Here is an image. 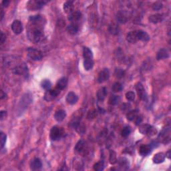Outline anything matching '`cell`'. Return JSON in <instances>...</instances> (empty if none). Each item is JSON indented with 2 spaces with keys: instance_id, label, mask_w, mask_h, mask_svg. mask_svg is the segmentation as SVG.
Wrapping results in <instances>:
<instances>
[{
  "instance_id": "cell-12",
  "label": "cell",
  "mask_w": 171,
  "mask_h": 171,
  "mask_svg": "<svg viewBox=\"0 0 171 171\" xmlns=\"http://www.w3.org/2000/svg\"><path fill=\"white\" fill-rule=\"evenodd\" d=\"M136 34H137L138 41L140 40L142 42H148L150 40V36L146 31L143 30H136Z\"/></svg>"
},
{
  "instance_id": "cell-46",
  "label": "cell",
  "mask_w": 171,
  "mask_h": 171,
  "mask_svg": "<svg viewBox=\"0 0 171 171\" xmlns=\"http://www.w3.org/2000/svg\"><path fill=\"white\" fill-rule=\"evenodd\" d=\"M6 116V112L4 111H1V120H3Z\"/></svg>"
},
{
  "instance_id": "cell-44",
  "label": "cell",
  "mask_w": 171,
  "mask_h": 171,
  "mask_svg": "<svg viewBox=\"0 0 171 171\" xmlns=\"http://www.w3.org/2000/svg\"><path fill=\"white\" fill-rule=\"evenodd\" d=\"M135 123H136V125H140V124L142 123V122H143V118L140 116H137V117L135 118Z\"/></svg>"
},
{
  "instance_id": "cell-25",
  "label": "cell",
  "mask_w": 171,
  "mask_h": 171,
  "mask_svg": "<svg viewBox=\"0 0 171 171\" xmlns=\"http://www.w3.org/2000/svg\"><path fill=\"white\" fill-rule=\"evenodd\" d=\"M74 2L72 1H68L64 3L63 8L65 13L70 14L74 11Z\"/></svg>"
},
{
  "instance_id": "cell-23",
  "label": "cell",
  "mask_w": 171,
  "mask_h": 171,
  "mask_svg": "<svg viewBox=\"0 0 171 171\" xmlns=\"http://www.w3.org/2000/svg\"><path fill=\"white\" fill-rule=\"evenodd\" d=\"M68 85V79L66 77H62L57 82L56 88H58L60 90L65 89Z\"/></svg>"
},
{
  "instance_id": "cell-29",
  "label": "cell",
  "mask_w": 171,
  "mask_h": 171,
  "mask_svg": "<svg viewBox=\"0 0 171 171\" xmlns=\"http://www.w3.org/2000/svg\"><path fill=\"white\" fill-rule=\"evenodd\" d=\"M79 31V27L77 24H71L67 27V31L70 35L76 34Z\"/></svg>"
},
{
  "instance_id": "cell-35",
  "label": "cell",
  "mask_w": 171,
  "mask_h": 171,
  "mask_svg": "<svg viewBox=\"0 0 171 171\" xmlns=\"http://www.w3.org/2000/svg\"><path fill=\"white\" fill-rule=\"evenodd\" d=\"M110 163L111 164H114L117 163V157H116V153L114 150H111L110 152V158H109Z\"/></svg>"
},
{
  "instance_id": "cell-26",
  "label": "cell",
  "mask_w": 171,
  "mask_h": 171,
  "mask_svg": "<svg viewBox=\"0 0 171 171\" xmlns=\"http://www.w3.org/2000/svg\"><path fill=\"white\" fill-rule=\"evenodd\" d=\"M118 164H119V167H120L121 169L122 170H127L129 167V162L128 161V159L124 158V157H121L119 158V160L118 161Z\"/></svg>"
},
{
  "instance_id": "cell-2",
  "label": "cell",
  "mask_w": 171,
  "mask_h": 171,
  "mask_svg": "<svg viewBox=\"0 0 171 171\" xmlns=\"http://www.w3.org/2000/svg\"><path fill=\"white\" fill-rule=\"evenodd\" d=\"M65 131L62 128L57 126H53L50 130V137L52 140L56 141L62 138L64 136Z\"/></svg>"
},
{
  "instance_id": "cell-9",
  "label": "cell",
  "mask_w": 171,
  "mask_h": 171,
  "mask_svg": "<svg viewBox=\"0 0 171 171\" xmlns=\"http://www.w3.org/2000/svg\"><path fill=\"white\" fill-rule=\"evenodd\" d=\"M110 78V72L108 68H104L98 74L97 82L99 84L105 82Z\"/></svg>"
},
{
  "instance_id": "cell-3",
  "label": "cell",
  "mask_w": 171,
  "mask_h": 171,
  "mask_svg": "<svg viewBox=\"0 0 171 171\" xmlns=\"http://www.w3.org/2000/svg\"><path fill=\"white\" fill-rule=\"evenodd\" d=\"M28 56L33 61H41L43 58L42 52L34 48H29L28 49Z\"/></svg>"
},
{
  "instance_id": "cell-38",
  "label": "cell",
  "mask_w": 171,
  "mask_h": 171,
  "mask_svg": "<svg viewBox=\"0 0 171 171\" xmlns=\"http://www.w3.org/2000/svg\"><path fill=\"white\" fill-rule=\"evenodd\" d=\"M123 86L120 82H116L114 84V85L112 86V90L114 92H119L122 90Z\"/></svg>"
},
{
  "instance_id": "cell-49",
  "label": "cell",
  "mask_w": 171,
  "mask_h": 171,
  "mask_svg": "<svg viewBox=\"0 0 171 171\" xmlns=\"http://www.w3.org/2000/svg\"><path fill=\"white\" fill-rule=\"evenodd\" d=\"M165 156L167 158H169V159H170V150H169L167 153H166V155H165Z\"/></svg>"
},
{
  "instance_id": "cell-18",
  "label": "cell",
  "mask_w": 171,
  "mask_h": 171,
  "mask_svg": "<svg viewBox=\"0 0 171 171\" xmlns=\"http://www.w3.org/2000/svg\"><path fill=\"white\" fill-rule=\"evenodd\" d=\"M152 146L149 144V145H142L140 149H139V153L143 156H146L149 155L152 150Z\"/></svg>"
},
{
  "instance_id": "cell-1",
  "label": "cell",
  "mask_w": 171,
  "mask_h": 171,
  "mask_svg": "<svg viewBox=\"0 0 171 171\" xmlns=\"http://www.w3.org/2000/svg\"><path fill=\"white\" fill-rule=\"evenodd\" d=\"M45 19L42 16H31L29 18V25L27 31L28 39L34 43H40L45 39L43 26Z\"/></svg>"
},
{
  "instance_id": "cell-20",
  "label": "cell",
  "mask_w": 171,
  "mask_h": 171,
  "mask_svg": "<svg viewBox=\"0 0 171 171\" xmlns=\"http://www.w3.org/2000/svg\"><path fill=\"white\" fill-rule=\"evenodd\" d=\"M81 17H82V13H81L80 11H73V12L71 13L70 14H69L68 19L69 22H75L80 19Z\"/></svg>"
},
{
  "instance_id": "cell-43",
  "label": "cell",
  "mask_w": 171,
  "mask_h": 171,
  "mask_svg": "<svg viewBox=\"0 0 171 171\" xmlns=\"http://www.w3.org/2000/svg\"><path fill=\"white\" fill-rule=\"evenodd\" d=\"M96 111H92L88 112V116H87V118H88V119L91 120V119H93V118H94L96 117Z\"/></svg>"
},
{
  "instance_id": "cell-14",
  "label": "cell",
  "mask_w": 171,
  "mask_h": 171,
  "mask_svg": "<svg viewBox=\"0 0 171 171\" xmlns=\"http://www.w3.org/2000/svg\"><path fill=\"white\" fill-rule=\"evenodd\" d=\"M128 16L125 11H120L116 14V20L120 24H124L128 22Z\"/></svg>"
},
{
  "instance_id": "cell-48",
  "label": "cell",
  "mask_w": 171,
  "mask_h": 171,
  "mask_svg": "<svg viewBox=\"0 0 171 171\" xmlns=\"http://www.w3.org/2000/svg\"><path fill=\"white\" fill-rule=\"evenodd\" d=\"M5 97H6V94H5V93H4V91L1 90V95H0V98H1V99H4V98H5Z\"/></svg>"
},
{
  "instance_id": "cell-17",
  "label": "cell",
  "mask_w": 171,
  "mask_h": 171,
  "mask_svg": "<svg viewBox=\"0 0 171 171\" xmlns=\"http://www.w3.org/2000/svg\"><path fill=\"white\" fill-rule=\"evenodd\" d=\"M66 102L69 104L73 105V104H76L78 100V96L73 92H70L66 96Z\"/></svg>"
},
{
  "instance_id": "cell-36",
  "label": "cell",
  "mask_w": 171,
  "mask_h": 171,
  "mask_svg": "<svg viewBox=\"0 0 171 171\" xmlns=\"http://www.w3.org/2000/svg\"><path fill=\"white\" fill-rule=\"evenodd\" d=\"M114 75L116 77L118 78V79H120V78H122L124 76H125V71H124L123 69L116 68L115 69Z\"/></svg>"
},
{
  "instance_id": "cell-16",
  "label": "cell",
  "mask_w": 171,
  "mask_h": 171,
  "mask_svg": "<svg viewBox=\"0 0 171 171\" xmlns=\"http://www.w3.org/2000/svg\"><path fill=\"white\" fill-rule=\"evenodd\" d=\"M170 56L169 52L167 49L163 48L159 50V51L157 52V54H156V60H162L164 59L169 58Z\"/></svg>"
},
{
  "instance_id": "cell-13",
  "label": "cell",
  "mask_w": 171,
  "mask_h": 171,
  "mask_svg": "<svg viewBox=\"0 0 171 171\" xmlns=\"http://www.w3.org/2000/svg\"><path fill=\"white\" fill-rule=\"evenodd\" d=\"M42 163L38 158H34L30 163V169L32 170H39L42 169Z\"/></svg>"
},
{
  "instance_id": "cell-28",
  "label": "cell",
  "mask_w": 171,
  "mask_h": 171,
  "mask_svg": "<svg viewBox=\"0 0 171 171\" xmlns=\"http://www.w3.org/2000/svg\"><path fill=\"white\" fill-rule=\"evenodd\" d=\"M126 40L131 43H135L138 42L136 30L130 31L126 36Z\"/></svg>"
},
{
  "instance_id": "cell-24",
  "label": "cell",
  "mask_w": 171,
  "mask_h": 171,
  "mask_svg": "<svg viewBox=\"0 0 171 171\" xmlns=\"http://www.w3.org/2000/svg\"><path fill=\"white\" fill-rule=\"evenodd\" d=\"M165 155L163 152H158L157 154H156L154 157L152 158L153 163L155 164H161L163 163L165 160Z\"/></svg>"
},
{
  "instance_id": "cell-8",
  "label": "cell",
  "mask_w": 171,
  "mask_h": 171,
  "mask_svg": "<svg viewBox=\"0 0 171 171\" xmlns=\"http://www.w3.org/2000/svg\"><path fill=\"white\" fill-rule=\"evenodd\" d=\"M136 90H137V94L138 96V97L140 98L142 100L145 101L147 99V94L145 91V89H144L143 85L141 83L138 82L136 84Z\"/></svg>"
},
{
  "instance_id": "cell-32",
  "label": "cell",
  "mask_w": 171,
  "mask_h": 171,
  "mask_svg": "<svg viewBox=\"0 0 171 171\" xmlns=\"http://www.w3.org/2000/svg\"><path fill=\"white\" fill-rule=\"evenodd\" d=\"M138 115V110H133L127 113L126 114V118L127 120L129 121H133L135 120V118L137 117Z\"/></svg>"
},
{
  "instance_id": "cell-5",
  "label": "cell",
  "mask_w": 171,
  "mask_h": 171,
  "mask_svg": "<svg viewBox=\"0 0 171 171\" xmlns=\"http://www.w3.org/2000/svg\"><path fill=\"white\" fill-rule=\"evenodd\" d=\"M61 90L58 88H56L54 90H46V93L44 94V100L47 102H51V101L54 100L57 96L60 93Z\"/></svg>"
},
{
  "instance_id": "cell-41",
  "label": "cell",
  "mask_w": 171,
  "mask_h": 171,
  "mask_svg": "<svg viewBox=\"0 0 171 171\" xmlns=\"http://www.w3.org/2000/svg\"><path fill=\"white\" fill-rule=\"evenodd\" d=\"M0 138H1V148L3 149L5 146V143H6V134H4L3 132H1V133H0Z\"/></svg>"
},
{
  "instance_id": "cell-31",
  "label": "cell",
  "mask_w": 171,
  "mask_h": 171,
  "mask_svg": "<svg viewBox=\"0 0 171 171\" xmlns=\"http://www.w3.org/2000/svg\"><path fill=\"white\" fill-rule=\"evenodd\" d=\"M83 56L84 59H93V54L90 49L88 47H84Z\"/></svg>"
},
{
  "instance_id": "cell-21",
  "label": "cell",
  "mask_w": 171,
  "mask_h": 171,
  "mask_svg": "<svg viewBox=\"0 0 171 171\" xmlns=\"http://www.w3.org/2000/svg\"><path fill=\"white\" fill-rule=\"evenodd\" d=\"M120 27L118 24L115 23H112L110 24L108 27V31L109 33L113 35V36H117L120 33Z\"/></svg>"
},
{
  "instance_id": "cell-47",
  "label": "cell",
  "mask_w": 171,
  "mask_h": 171,
  "mask_svg": "<svg viewBox=\"0 0 171 171\" xmlns=\"http://www.w3.org/2000/svg\"><path fill=\"white\" fill-rule=\"evenodd\" d=\"M9 4H10V1H7V0H4V1H2V5H4V7H7Z\"/></svg>"
},
{
  "instance_id": "cell-6",
  "label": "cell",
  "mask_w": 171,
  "mask_h": 171,
  "mask_svg": "<svg viewBox=\"0 0 171 171\" xmlns=\"http://www.w3.org/2000/svg\"><path fill=\"white\" fill-rule=\"evenodd\" d=\"M46 3L47 1H30L27 4L28 9L31 11L38 10L43 7Z\"/></svg>"
},
{
  "instance_id": "cell-39",
  "label": "cell",
  "mask_w": 171,
  "mask_h": 171,
  "mask_svg": "<svg viewBox=\"0 0 171 171\" xmlns=\"http://www.w3.org/2000/svg\"><path fill=\"white\" fill-rule=\"evenodd\" d=\"M104 169V164L103 161H100L94 165V170L96 171H102Z\"/></svg>"
},
{
  "instance_id": "cell-4",
  "label": "cell",
  "mask_w": 171,
  "mask_h": 171,
  "mask_svg": "<svg viewBox=\"0 0 171 171\" xmlns=\"http://www.w3.org/2000/svg\"><path fill=\"white\" fill-rule=\"evenodd\" d=\"M139 132L143 134H147L150 136V137H152V136H154L157 133V130H156L155 127L150 125V124H143V125L140 126Z\"/></svg>"
},
{
  "instance_id": "cell-34",
  "label": "cell",
  "mask_w": 171,
  "mask_h": 171,
  "mask_svg": "<svg viewBox=\"0 0 171 171\" xmlns=\"http://www.w3.org/2000/svg\"><path fill=\"white\" fill-rule=\"evenodd\" d=\"M52 82L49 80L45 79L42 81L41 82V87L43 88L46 90H49L52 88Z\"/></svg>"
},
{
  "instance_id": "cell-40",
  "label": "cell",
  "mask_w": 171,
  "mask_h": 171,
  "mask_svg": "<svg viewBox=\"0 0 171 171\" xmlns=\"http://www.w3.org/2000/svg\"><path fill=\"white\" fill-rule=\"evenodd\" d=\"M126 98L128 101H133L135 99V94L134 92H132V91H130L126 93Z\"/></svg>"
},
{
  "instance_id": "cell-7",
  "label": "cell",
  "mask_w": 171,
  "mask_h": 171,
  "mask_svg": "<svg viewBox=\"0 0 171 171\" xmlns=\"http://www.w3.org/2000/svg\"><path fill=\"white\" fill-rule=\"evenodd\" d=\"M12 71L13 73L16 74L21 75V76L22 75V76L25 77L28 76V69L27 66H26L25 63L16 66V67L13 68Z\"/></svg>"
},
{
  "instance_id": "cell-11",
  "label": "cell",
  "mask_w": 171,
  "mask_h": 171,
  "mask_svg": "<svg viewBox=\"0 0 171 171\" xmlns=\"http://www.w3.org/2000/svg\"><path fill=\"white\" fill-rule=\"evenodd\" d=\"M11 30L13 31V33L16 35L21 34L23 31V25L22 22L17 19L13 21L12 24H11Z\"/></svg>"
},
{
  "instance_id": "cell-33",
  "label": "cell",
  "mask_w": 171,
  "mask_h": 171,
  "mask_svg": "<svg viewBox=\"0 0 171 171\" xmlns=\"http://www.w3.org/2000/svg\"><path fill=\"white\" fill-rule=\"evenodd\" d=\"M120 102V97L119 96L113 95L109 98V104L112 106H115Z\"/></svg>"
},
{
  "instance_id": "cell-37",
  "label": "cell",
  "mask_w": 171,
  "mask_h": 171,
  "mask_svg": "<svg viewBox=\"0 0 171 171\" xmlns=\"http://www.w3.org/2000/svg\"><path fill=\"white\" fill-rule=\"evenodd\" d=\"M130 132H131V128H130L129 126H126L124 127L122 130L121 135L122 137L126 138L130 135Z\"/></svg>"
},
{
  "instance_id": "cell-15",
  "label": "cell",
  "mask_w": 171,
  "mask_h": 171,
  "mask_svg": "<svg viewBox=\"0 0 171 171\" xmlns=\"http://www.w3.org/2000/svg\"><path fill=\"white\" fill-rule=\"evenodd\" d=\"M149 22L152 23V24H158L163 21L164 16L161 13H156L153 15H150L149 17Z\"/></svg>"
},
{
  "instance_id": "cell-50",
  "label": "cell",
  "mask_w": 171,
  "mask_h": 171,
  "mask_svg": "<svg viewBox=\"0 0 171 171\" xmlns=\"http://www.w3.org/2000/svg\"><path fill=\"white\" fill-rule=\"evenodd\" d=\"M4 11H3V10H1V20H2L3 18H4Z\"/></svg>"
},
{
  "instance_id": "cell-42",
  "label": "cell",
  "mask_w": 171,
  "mask_h": 171,
  "mask_svg": "<svg viewBox=\"0 0 171 171\" xmlns=\"http://www.w3.org/2000/svg\"><path fill=\"white\" fill-rule=\"evenodd\" d=\"M163 4H162V2H160V1H156L152 5V9L156 11L161 10V9L163 8Z\"/></svg>"
},
{
  "instance_id": "cell-19",
  "label": "cell",
  "mask_w": 171,
  "mask_h": 171,
  "mask_svg": "<svg viewBox=\"0 0 171 171\" xmlns=\"http://www.w3.org/2000/svg\"><path fill=\"white\" fill-rule=\"evenodd\" d=\"M85 149H86V143L84 142V140H80L78 141L77 144H76L74 150L76 152L82 154V153L85 152Z\"/></svg>"
},
{
  "instance_id": "cell-27",
  "label": "cell",
  "mask_w": 171,
  "mask_h": 171,
  "mask_svg": "<svg viewBox=\"0 0 171 171\" xmlns=\"http://www.w3.org/2000/svg\"><path fill=\"white\" fill-rule=\"evenodd\" d=\"M106 95H107V89L106 88H105V87H103V88H100L97 92L98 100L100 101V102H102V101H104V99L106 98Z\"/></svg>"
},
{
  "instance_id": "cell-10",
  "label": "cell",
  "mask_w": 171,
  "mask_h": 171,
  "mask_svg": "<svg viewBox=\"0 0 171 171\" xmlns=\"http://www.w3.org/2000/svg\"><path fill=\"white\" fill-rule=\"evenodd\" d=\"M158 139L161 140L162 143L164 144H167L169 143L170 141V128H164L162 132L160 133V134L158 135Z\"/></svg>"
},
{
  "instance_id": "cell-30",
  "label": "cell",
  "mask_w": 171,
  "mask_h": 171,
  "mask_svg": "<svg viewBox=\"0 0 171 171\" xmlns=\"http://www.w3.org/2000/svg\"><path fill=\"white\" fill-rule=\"evenodd\" d=\"M93 59H84V68L87 71L90 70L94 66Z\"/></svg>"
},
{
  "instance_id": "cell-45",
  "label": "cell",
  "mask_w": 171,
  "mask_h": 171,
  "mask_svg": "<svg viewBox=\"0 0 171 171\" xmlns=\"http://www.w3.org/2000/svg\"><path fill=\"white\" fill-rule=\"evenodd\" d=\"M5 40H6V36H5V35L1 32V44H3L5 41Z\"/></svg>"
},
{
  "instance_id": "cell-22",
  "label": "cell",
  "mask_w": 171,
  "mask_h": 171,
  "mask_svg": "<svg viewBox=\"0 0 171 171\" xmlns=\"http://www.w3.org/2000/svg\"><path fill=\"white\" fill-rule=\"evenodd\" d=\"M66 117V111L63 110H59L57 111L54 114V118L57 122H60L63 121Z\"/></svg>"
}]
</instances>
